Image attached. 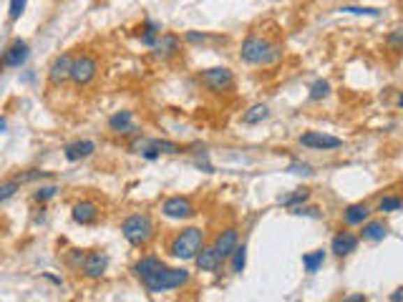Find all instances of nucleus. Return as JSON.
Returning <instances> with one entry per match:
<instances>
[{"instance_id":"8","label":"nucleus","mask_w":403,"mask_h":302,"mask_svg":"<svg viewBox=\"0 0 403 302\" xmlns=\"http://www.w3.org/2000/svg\"><path fill=\"white\" fill-rule=\"evenodd\" d=\"M109 131L114 136H139L141 134V126L136 123L134 119V111L129 109H122V111H114V114L109 116Z\"/></svg>"},{"instance_id":"23","label":"nucleus","mask_w":403,"mask_h":302,"mask_svg":"<svg viewBox=\"0 0 403 302\" xmlns=\"http://www.w3.org/2000/svg\"><path fill=\"white\" fill-rule=\"evenodd\" d=\"M268 116H270L268 103H255V106H250V109L242 114V123H247V126H257V123L268 121Z\"/></svg>"},{"instance_id":"43","label":"nucleus","mask_w":403,"mask_h":302,"mask_svg":"<svg viewBox=\"0 0 403 302\" xmlns=\"http://www.w3.org/2000/svg\"><path fill=\"white\" fill-rule=\"evenodd\" d=\"M401 10H403V3H401Z\"/></svg>"},{"instance_id":"10","label":"nucleus","mask_w":403,"mask_h":302,"mask_svg":"<svg viewBox=\"0 0 403 302\" xmlns=\"http://www.w3.org/2000/svg\"><path fill=\"white\" fill-rule=\"evenodd\" d=\"M109 270V255L106 252H86L84 262H81V272L86 280H101Z\"/></svg>"},{"instance_id":"3","label":"nucleus","mask_w":403,"mask_h":302,"mask_svg":"<svg viewBox=\"0 0 403 302\" xmlns=\"http://www.w3.org/2000/svg\"><path fill=\"white\" fill-rule=\"evenodd\" d=\"M192 280V272L184 270V267H161L156 270L147 282H144V289L149 295H161V292H172V289H182L189 285Z\"/></svg>"},{"instance_id":"22","label":"nucleus","mask_w":403,"mask_h":302,"mask_svg":"<svg viewBox=\"0 0 403 302\" xmlns=\"http://www.w3.org/2000/svg\"><path fill=\"white\" fill-rule=\"evenodd\" d=\"M363 232H360V237L365 239V242H383L386 237H388V225L386 222H381V219H373V222H363Z\"/></svg>"},{"instance_id":"33","label":"nucleus","mask_w":403,"mask_h":302,"mask_svg":"<svg viewBox=\"0 0 403 302\" xmlns=\"http://www.w3.org/2000/svg\"><path fill=\"white\" fill-rule=\"evenodd\" d=\"M26 8H28V0H10L8 3V18L13 20H20L23 18V13H26Z\"/></svg>"},{"instance_id":"21","label":"nucleus","mask_w":403,"mask_h":302,"mask_svg":"<svg viewBox=\"0 0 403 302\" xmlns=\"http://www.w3.org/2000/svg\"><path fill=\"white\" fill-rule=\"evenodd\" d=\"M368 217H371V206L365 202H356V204H348L343 209V222L348 227H360L363 222H368Z\"/></svg>"},{"instance_id":"19","label":"nucleus","mask_w":403,"mask_h":302,"mask_svg":"<svg viewBox=\"0 0 403 302\" xmlns=\"http://www.w3.org/2000/svg\"><path fill=\"white\" fill-rule=\"evenodd\" d=\"M164 267V262H161V257H156V255H144L141 259H136L134 267H131V272H134V277L139 280L141 285L147 282L149 277L154 275L156 270H161Z\"/></svg>"},{"instance_id":"15","label":"nucleus","mask_w":403,"mask_h":302,"mask_svg":"<svg viewBox=\"0 0 403 302\" xmlns=\"http://www.w3.org/2000/svg\"><path fill=\"white\" fill-rule=\"evenodd\" d=\"M212 245H214V250L219 252V257L227 262V259L232 257L235 247L240 245V232H237L235 227H227V229H222L217 237H214V242H212Z\"/></svg>"},{"instance_id":"4","label":"nucleus","mask_w":403,"mask_h":302,"mask_svg":"<svg viewBox=\"0 0 403 302\" xmlns=\"http://www.w3.org/2000/svg\"><path fill=\"white\" fill-rule=\"evenodd\" d=\"M205 247V232L199 227H186V229L177 232L169 242V255L174 259H182V262H189V259L197 257V252Z\"/></svg>"},{"instance_id":"27","label":"nucleus","mask_w":403,"mask_h":302,"mask_svg":"<svg viewBox=\"0 0 403 302\" xmlns=\"http://www.w3.org/2000/svg\"><path fill=\"white\" fill-rule=\"evenodd\" d=\"M230 264H232V272H244V267H247V245H237L235 252H232L230 257Z\"/></svg>"},{"instance_id":"32","label":"nucleus","mask_w":403,"mask_h":302,"mask_svg":"<svg viewBox=\"0 0 403 302\" xmlns=\"http://www.w3.org/2000/svg\"><path fill=\"white\" fill-rule=\"evenodd\" d=\"M386 45H388V51L403 53V26L401 28H393V31L386 36Z\"/></svg>"},{"instance_id":"39","label":"nucleus","mask_w":403,"mask_h":302,"mask_svg":"<svg viewBox=\"0 0 403 302\" xmlns=\"http://www.w3.org/2000/svg\"><path fill=\"white\" fill-rule=\"evenodd\" d=\"M388 300H390V302H403V287L393 289V292L388 295Z\"/></svg>"},{"instance_id":"37","label":"nucleus","mask_w":403,"mask_h":302,"mask_svg":"<svg viewBox=\"0 0 403 302\" xmlns=\"http://www.w3.org/2000/svg\"><path fill=\"white\" fill-rule=\"evenodd\" d=\"M184 40L186 43H207V40H212V36H207V33H197V31H186Z\"/></svg>"},{"instance_id":"30","label":"nucleus","mask_w":403,"mask_h":302,"mask_svg":"<svg viewBox=\"0 0 403 302\" xmlns=\"http://www.w3.org/2000/svg\"><path fill=\"white\" fill-rule=\"evenodd\" d=\"M310 101H323V98H328L330 96V84L328 81H323V78H318L313 86H310Z\"/></svg>"},{"instance_id":"18","label":"nucleus","mask_w":403,"mask_h":302,"mask_svg":"<svg viewBox=\"0 0 403 302\" xmlns=\"http://www.w3.org/2000/svg\"><path fill=\"white\" fill-rule=\"evenodd\" d=\"M358 242L360 239L353 232H338L330 239V252H333L335 257H348V255H353V252L358 250Z\"/></svg>"},{"instance_id":"13","label":"nucleus","mask_w":403,"mask_h":302,"mask_svg":"<svg viewBox=\"0 0 403 302\" xmlns=\"http://www.w3.org/2000/svg\"><path fill=\"white\" fill-rule=\"evenodd\" d=\"M71 66H73V56H71V53H61V56L51 63V68H48V84L56 86V89H61L64 84H68Z\"/></svg>"},{"instance_id":"9","label":"nucleus","mask_w":403,"mask_h":302,"mask_svg":"<svg viewBox=\"0 0 403 302\" xmlns=\"http://www.w3.org/2000/svg\"><path fill=\"white\" fill-rule=\"evenodd\" d=\"M28 58H31V48H28L26 40L18 38L3 51V56H0V68H20V66H26Z\"/></svg>"},{"instance_id":"6","label":"nucleus","mask_w":403,"mask_h":302,"mask_svg":"<svg viewBox=\"0 0 403 302\" xmlns=\"http://www.w3.org/2000/svg\"><path fill=\"white\" fill-rule=\"evenodd\" d=\"M197 78L210 93H227V91H232V86H235V73H232L227 66L205 68V71H199Z\"/></svg>"},{"instance_id":"36","label":"nucleus","mask_w":403,"mask_h":302,"mask_svg":"<svg viewBox=\"0 0 403 302\" xmlns=\"http://www.w3.org/2000/svg\"><path fill=\"white\" fill-rule=\"evenodd\" d=\"M288 172L290 174H302V176H310L313 174V167L310 164H305V161H293L288 167Z\"/></svg>"},{"instance_id":"41","label":"nucleus","mask_w":403,"mask_h":302,"mask_svg":"<svg viewBox=\"0 0 403 302\" xmlns=\"http://www.w3.org/2000/svg\"><path fill=\"white\" fill-rule=\"evenodd\" d=\"M6 131H8V121L3 119V116H0V134H6Z\"/></svg>"},{"instance_id":"25","label":"nucleus","mask_w":403,"mask_h":302,"mask_svg":"<svg viewBox=\"0 0 403 302\" xmlns=\"http://www.w3.org/2000/svg\"><path fill=\"white\" fill-rule=\"evenodd\" d=\"M307 199H310V189L302 187V189H295L293 194H282V197H280L277 202H280L282 206H288V209H295V206H302V204H305Z\"/></svg>"},{"instance_id":"7","label":"nucleus","mask_w":403,"mask_h":302,"mask_svg":"<svg viewBox=\"0 0 403 302\" xmlns=\"http://www.w3.org/2000/svg\"><path fill=\"white\" fill-rule=\"evenodd\" d=\"M161 214H164L167 219L184 222V219H192L194 214H197V204H194L189 197H182V194H177V197H169V199H164V204H161Z\"/></svg>"},{"instance_id":"1","label":"nucleus","mask_w":403,"mask_h":302,"mask_svg":"<svg viewBox=\"0 0 403 302\" xmlns=\"http://www.w3.org/2000/svg\"><path fill=\"white\" fill-rule=\"evenodd\" d=\"M240 58H242V63L247 66H275L282 58V48L277 43H272L270 38H265V36L250 33V36L242 40Z\"/></svg>"},{"instance_id":"16","label":"nucleus","mask_w":403,"mask_h":302,"mask_svg":"<svg viewBox=\"0 0 403 302\" xmlns=\"http://www.w3.org/2000/svg\"><path fill=\"white\" fill-rule=\"evenodd\" d=\"M94 151H96V144L91 142V139H76V142H71L64 146V156H66V161H71V164L89 159Z\"/></svg>"},{"instance_id":"40","label":"nucleus","mask_w":403,"mask_h":302,"mask_svg":"<svg viewBox=\"0 0 403 302\" xmlns=\"http://www.w3.org/2000/svg\"><path fill=\"white\" fill-rule=\"evenodd\" d=\"M365 300H368L365 295H346L343 297V302H365Z\"/></svg>"},{"instance_id":"11","label":"nucleus","mask_w":403,"mask_h":302,"mask_svg":"<svg viewBox=\"0 0 403 302\" xmlns=\"http://www.w3.org/2000/svg\"><path fill=\"white\" fill-rule=\"evenodd\" d=\"M300 144L305 149H315V151H333V149L343 146V139L323 134V131H307V134L300 136Z\"/></svg>"},{"instance_id":"26","label":"nucleus","mask_w":403,"mask_h":302,"mask_svg":"<svg viewBox=\"0 0 403 302\" xmlns=\"http://www.w3.org/2000/svg\"><path fill=\"white\" fill-rule=\"evenodd\" d=\"M323 264H325V252L323 250H315V252L302 255V267H305V272H310V275H315Z\"/></svg>"},{"instance_id":"29","label":"nucleus","mask_w":403,"mask_h":302,"mask_svg":"<svg viewBox=\"0 0 403 302\" xmlns=\"http://www.w3.org/2000/svg\"><path fill=\"white\" fill-rule=\"evenodd\" d=\"M398 209H403V199H401V197H393V194H388V197H381V199H378V212L390 214V212H398Z\"/></svg>"},{"instance_id":"5","label":"nucleus","mask_w":403,"mask_h":302,"mask_svg":"<svg viewBox=\"0 0 403 302\" xmlns=\"http://www.w3.org/2000/svg\"><path fill=\"white\" fill-rule=\"evenodd\" d=\"M98 76V61L91 53H78L73 56V66H71V84L78 89H86L96 81Z\"/></svg>"},{"instance_id":"42","label":"nucleus","mask_w":403,"mask_h":302,"mask_svg":"<svg viewBox=\"0 0 403 302\" xmlns=\"http://www.w3.org/2000/svg\"><path fill=\"white\" fill-rule=\"evenodd\" d=\"M396 106H398V109H403V93H401V96H398V101H396Z\"/></svg>"},{"instance_id":"28","label":"nucleus","mask_w":403,"mask_h":302,"mask_svg":"<svg viewBox=\"0 0 403 302\" xmlns=\"http://www.w3.org/2000/svg\"><path fill=\"white\" fill-rule=\"evenodd\" d=\"M20 184H23V181H20L18 176H15V179L3 181V184H0V204H6L8 199H13L15 194L20 192Z\"/></svg>"},{"instance_id":"35","label":"nucleus","mask_w":403,"mask_h":302,"mask_svg":"<svg viewBox=\"0 0 403 302\" xmlns=\"http://www.w3.org/2000/svg\"><path fill=\"white\" fill-rule=\"evenodd\" d=\"M56 194H58V187L48 184V187H38V189H36V192H33V199L38 202V204H45V202H51Z\"/></svg>"},{"instance_id":"31","label":"nucleus","mask_w":403,"mask_h":302,"mask_svg":"<svg viewBox=\"0 0 403 302\" xmlns=\"http://www.w3.org/2000/svg\"><path fill=\"white\" fill-rule=\"evenodd\" d=\"M338 10L348 15H365V18H378V15H381L378 8H363V6H340Z\"/></svg>"},{"instance_id":"38","label":"nucleus","mask_w":403,"mask_h":302,"mask_svg":"<svg viewBox=\"0 0 403 302\" xmlns=\"http://www.w3.org/2000/svg\"><path fill=\"white\" fill-rule=\"evenodd\" d=\"M48 176V172H41V169H28L26 174H20L18 179L20 181H33V179H45Z\"/></svg>"},{"instance_id":"12","label":"nucleus","mask_w":403,"mask_h":302,"mask_svg":"<svg viewBox=\"0 0 403 302\" xmlns=\"http://www.w3.org/2000/svg\"><path fill=\"white\" fill-rule=\"evenodd\" d=\"M154 56L159 58V61H172L182 53V40L179 36H174V33H161L156 43L152 45Z\"/></svg>"},{"instance_id":"34","label":"nucleus","mask_w":403,"mask_h":302,"mask_svg":"<svg viewBox=\"0 0 403 302\" xmlns=\"http://www.w3.org/2000/svg\"><path fill=\"white\" fill-rule=\"evenodd\" d=\"M154 146L159 149L161 154H169V156L182 154V146H179V144L169 142V139H154Z\"/></svg>"},{"instance_id":"2","label":"nucleus","mask_w":403,"mask_h":302,"mask_svg":"<svg viewBox=\"0 0 403 302\" xmlns=\"http://www.w3.org/2000/svg\"><path fill=\"white\" fill-rule=\"evenodd\" d=\"M154 234H156V229H154V222L147 212L129 214L122 222V237L126 239L134 250H147V247L152 245Z\"/></svg>"},{"instance_id":"17","label":"nucleus","mask_w":403,"mask_h":302,"mask_svg":"<svg viewBox=\"0 0 403 302\" xmlns=\"http://www.w3.org/2000/svg\"><path fill=\"white\" fill-rule=\"evenodd\" d=\"M194 264H197L199 272H217L219 267L224 264V259L219 257V252L214 250V245H205L202 250L197 252V257H194Z\"/></svg>"},{"instance_id":"14","label":"nucleus","mask_w":403,"mask_h":302,"mask_svg":"<svg viewBox=\"0 0 403 302\" xmlns=\"http://www.w3.org/2000/svg\"><path fill=\"white\" fill-rule=\"evenodd\" d=\"M71 217H73V222L81 227H89V225H96L98 217H101V209H98V204L94 199H81L73 204V209H71Z\"/></svg>"},{"instance_id":"24","label":"nucleus","mask_w":403,"mask_h":302,"mask_svg":"<svg viewBox=\"0 0 403 302\" xmlns=\"http://www.w3.org/2000/svg\"><path fill=\"white\" fill-rule=\"evenodd\" d=\"M139 40H141V45H147V48H152L154 43H156V38L161 36V26L156 23V20H147L144 26L139 28Z\"/></svg>"},{"instance_id":"20","label":"nucleus","mask_w":403,"mask_h":302,"mask_svg":"<svg viewBox=\"0 0 403 302\" xmlns=\"http://www.w3.org/2000/svg\"><path fill=\"white\" fill-rule=\"evenodd\" d=\"M129 151L136 156H141V159L147 161H156L161 156V151L156 146H154V139H149V136H134L131 139V144H129Z\"/></svg>"}]
</instances>
